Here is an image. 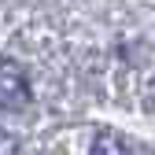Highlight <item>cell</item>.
Wrapping results in <instances>:
<instances>
[{
  "mask_svg": "<svg viewBox=\"0 0 155 155\" xmlns=\"http://www.w3.org/2000/svg\"><path fill=\"white\" fill-rule=\"evenodd\" d=\"M30 104V81L26 70L15 59H0V107L4 111H18Z\"/></svg>",
  "mask_w": 155,
  "mask_h": 155,
  "instance_id": "obj_1",
  "label": "cell"
},
{
  "mask_svg": "<svg viewBox=\"0 0 155 155\" xmlns=\"http://www.w3.org/2000/svg\"><path fill=\"white\" fill-rule=\"evenodd\" d=\"M92 155H126V148H122V140H118V137H111V133H100V137H96Z\"/></svg>",
  "mask_w": 155,
  "mask_h": 155,
  "instance_id": "obj_2",
  "label": "cell"
}]
</instances>
